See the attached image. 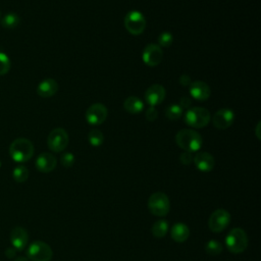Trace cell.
Masks as SVG:
<instances>
[{
    "mask_svg": "<svg viewBox=\"0 0 261 261\" xmlns=\"http://www.w3.org/2000/svg\"><path fill=\"white\" fill-rule=\"evenodd\" d=\"M176 145L187 152L199 151L203 145V139L201 135L190 128H184L177 132L175 136Z\"/></svg>",
    "mask_w": 261,
    "mask_h": 261,
    "instance_id": "1",
    "label": "cell"
},
{
    "mask_svg": "<svg viewBox=\"0 0 261 261\" xmlns=\"http://www.w3.org/2000/svg\"><path fill=\"white\" fill-rule=\"evenodd\" d=\"M34 145L33 143L24 138L15 139L9 146L10 157L18 163H23L29 161L34 155Z\"/></svg>",
    "mask_w": 261,
    "mask_h": 261,
    "instance_id": "2",
    "label": "cell"
},
{
    "mask_svg": "<svg viewBox=\"0 0 261 261\" xmlns=\"http://www.w3.org/2000/svg\"><path fill=\"white\" fill-rule=\"evenodd\" d=\"M225 246L230 253H243L248 247V237L246 231L241 227L232 228L225 238Z\"/></svg>",
    "mask_w": 261,
    "mask_h": 261,
    "instance_id": "3",
    "label": "cell"
},
{
    "mask_svg": "<svg viewBox=\"0 0 261 261\" xmlns=\"http://www.w3.org/2000/svg\"><path fill=\"white\" fill-rule=\"evenodd\" d=\"M210 112L203 107H193L187 110L185 114V122L195 128H202L210 122Z\"/></svg>",
    "mask_w": 261,
    "mask_h": 261,
    "instance_id": "4",
    "label": "cell"
},
{
    "mask_svg": "<svg viewBox=\"0 0 261 261\" xmlns=\"http://www.w3.org/2000/svg\"><path fill=\"white\" fill-rule=\"evenodd\" d=\"M148 209L151 214L162 217L168 214L170 210V202L166 194L162 192L153 193L148 199Z\"/></svg>",
    "mask_w": 261,
    "mask_h": 261,
    "instance_id": "5",
    "label": "cell"
},
{
    "mask_svg": "<svg viewBox=\"0 0 261 261\" xmlns=\"http://www.w3.org/2000/svg\"><path fill=\"white\" fill-rule=\"evenodd\" d=\"M52 256L51 247L42 241L33 242L27 250V258L31 261H50Z\"/></svg>",
    "mask_w": 261,
    "mask_h": 261,
    "instance_id": "6",
    "label": "cell"
},
{
    "mask_svg": "<svg viewBox=\"0 0 261 261\" xmlns=\"http://www.w3.org/2000/svg\"><path fill=\"white\" fill-rule=\"evenodd\" d=\"M146 24L145 16L138 10L128 11L124 17V27L126 31L134 36L141 35L145 31Z\"/></svg>",
    "mask_w": 261,
    "mask_h": 261,
    "instance_id": "7",
    "label": "cell"
},
{
    "mask_svg": "<svg viewBox=\"0 0 261 261\" xmlns=\"http://www.w3.org/2000/svg\"><path fill=\"white\" fill-rule=\"evenodd\" d=\"M68 135L62 127H56L50 132L47 138V145L53 152H61L68 145Z\"/></svg>",
    "mask_w": 261,
    "mask_h": 261,
    "instance_id": "8",
    "label": "cell"
},
{
    "mask_svg": "<svg viewBox=\"0 0 261 261\" xmlns=\"http://www.w3.org/2000/svg\"><path fill=\"white\" fill-rule=\"evenodd\" d=\"M230 222V214L225 209H216L208 219L209 229L213 232H220L227 227Z\"/></svg>",
    "mask_w": 261,
    "mask_h": 261,
    "instance_id": "9",
    "label": "cell"
},
{
    "mask_svg": "<svg viewBox=\"0 0 261 261\" xmlns=\"http://www.w3.org/2000/svg\"><path fill=\"white\" fill-rule=\"evenodd\" d=\"M108 115L106 106L101 103H95L91 105L86 111V119L88 123L92 125H99L103 123Z\"/></svg>",
    "mask_w": 261,
    "mask_h": 261,
    "instance_id": "10",
    "label": "cell"
},
{
    "mask_svg": "<svg viewBox=\"0 0 261 261\" xmlns=\"http://www.w3.org/2000/svg\"><path fill=\"white\" fill-rule=\"evenodd\" d=\"M143 61L148 66H157L163 59V52L160 46L155 44L147 45L142 54Z\"/></svg>",
    "mask_w": 261,
    "mask_h": 261,
    "instance_id": "11",
    "label": "cell"
},
{
    "mask_svg": "<svg viewBox=\"0 0 261 261\" xmlns=\"http://www.w3.org/2000/svg\"><path fill=\"white\" fill-rule=\"evenodd\" d=\"M234 120V113L229 108H221L217 110L213 117L212 123L218 129H226L228 128Z\"/></svg>",
    "mask_w": 261,
    "mask_h": 261,
    "instance_id": "12",
    "label": "cell"
},
{
    "mask_svg": "<svg viewBox=\"0 0 261 261\" xmlns=\"http://www.w3.org/2000/svg\"><path fill=\"white\" fill-rule=\"evenodd\" d=\"M165 94L166 92L164 87L159 84H155L150 86L147 89L145 93V99L150 106L155 107L156 105H159L164 100Z\"/></svg>",
    "mask_w": 261,
    "mask_h": 261,
    "instance_id": "13",
    "label": "cell"
},
{
    "mask_svg": "<svg viewBox=\"0 0 261 261\" xmlns=\"http://www.w3.org/2000/svg\"><path fill=\"white\" fill-rule=\"evenodd\" d=\"M29 242L28 231L21 226H15L10 232V243L16 251H22Z\"/></svg>",
    "mask_w": 261,
    "mask_h": 261,
    "instance_id": "14",
    "label": "cell"
},
{
    "mask_svg": "<svg viewBox=\"0 0 261 261\" xmlns=\"http://www.w3.org/2000/svg\"><path fill=\"white\" fill-rule=\"evenodd\" d=\"M56 163H57V160H56L55 156L48 152L41 153L37 157L36 162H35L36 168L39 171L44 172V173L51 172L52 170H54V168L56 167Z\"/></svg>",
    "mask_w": 261,
    "mask_h": 261,
    "instance_id": "15",
    "label": "cell"
},
{
    "mask_svg": "<svg viewBox=\"0 0 261 261\" xmlns=\"http://www.w3.org/2000/svg\"><path fill=\"white\" fill-rule=\"evenodd\" d=\"M193 161L196 167L203 172L211 171L215 165L213 156L208 152H198L195 157H193Z\"/></svg>",
    "mask_w": 261,
    "mask_h": 261,
    "instance_id": "16",
    "label": "cell"
},
{
    "mask_svg": "<svg viewBox=\"0 0 261 261\" xmlns=\"http://www.w3.org/2000/svg\"><path fill=\"white\" fill-rule=\"evenodd\" d=\"M189 88H190V95L198 101H205L210 97V94H211L210 87L204 82H201V81L192 82Z\"/></svg>",
    "mask_w": 261,
    "mask_h": 261,
    "instance_id": "17",
    "label": "cell"
},
{
    "mask_svg": "<svg viewBox=\"0 0 261 261\" xmlns=\"http://www.w3.org/2000/svg\"><path fill=\"white\" fill-rule=\"evenodd\" d=\"M58 91V83L54 79H45L37 87V94L43 98L54 96Z\"/></svg>",
    "mask_w": 261,
    "mask_h": 261,
    "instance_id": "18",
    "label": "cell"
},
{
    "mask_svg": "<svg viewBox=\"0 0 261 261\" xmlns=\"http://www.w3.org/2000/svg\"><path fill=\"white\" fill-rule=\"evenodd\" d=\"M170 236L171 239L176 242V243H184L188 240L189 236H190V229L189 226L185 223L181 222H177L174 223L171 227L170 230Z\"/></svg>",
    "mask_w": 261,
    "mask_h": 261,
    "instance_id": "19",
    "label": "cell"
},
{
    "mask_svg": "<svg viewBox=\"0 0 261 261\" xmlns=\"http://www.w3.org/2000/svg\"><path fill=\"white\" fill-rule=\"evenodd\" d=\"M123 108L130 114L140 113L144 109V102L135 96L127 97L123 102Z\"/></svg>",
    "mask_w": 261,
    "mask_h": 261,
    "instance_id": "20",
    "label": "cell"
},
{
    "mask_svg": "<svg viewBox=\"0 0 261 261\" xmlns=\"http://www.w3.org/2000/svg\"><path fill=\"white\" fill-rule=\"evenodd\" d=\"M1 25L7 30H12L15 29L19 22H20V17L18 16L17 13L15 12H7L1 19Z\"/></svg>",
    "mask_w": 261,
    "mask_h": 261,
    "instance_id": "21",
    "label": "cell"
},
{
    "mask_svg": "<svg viewBox=\"0 0 261 261\" xmlns=\"http://www.w3.org/2000/svg\"><path fill=\"white\" fill-rule=\"evenodd\" d=\"M151 230H152V234L155 238L161 239L165 237V234L168 231V222L164 219H159L153 223Z\"/></svg>",
    "mask_w": 261,
    "mask_h": 261,
    "instance_id": "22",
    "label": "cell"
},
{
    "mask_svg": "<svg viewBox=\"0 0 261 261\" xmlns=\"http://www.w3.org/2000/svg\"><path fill=\"white\" fill-rule=\"evenodd\" d=\"M88 140H89V143L93 147H99L104 142L103 133L98 128H93L90 130V133L88 135Z\"/></svg>",
    "mask_w": 261,
    "mask_h": 261,
    "instance_id": "23",
    "label": "cell"
},
{
    "mask_svg": "<svg viewBox=\"0 0 261 261\" xmlns=\"http://www.w3.org/2000/svg\"><path fill=\"white\" fill-rule=\"evenodd\" d=\"M12 177L16 182H24L29 177V170L23 165H17L12 171Z\"/></svg>",
    "mask_w": 261,
    "mask_h": 261,
    "instance_id": "24",
    "label": "cell"
},
{
    "mask_svg": "<svg viewBox=\"0 0 261 261\" xmlns=\"http://www.w3.org/2000/svg\"><path fill=\"white\" fill-rule=\"evenodd\" d=\"M222 250H223L222 245L216 240H210L205 245V252L208 255H212V256L219 255L222 252Z\"/></svg>",
    "mask_w": 261,
    "mask_h": 261,
    "instance_id": "25",
    "label": "cell"
},
{
    "mask_svg": "<svg viewBox=\"0 0 261 261\" xmlns=\"http://www.w3.org/2000/svg\"><path fill=\"white\" fill-rule=\"evenodd\" d=\"M182 112H184V109L179 105L172 104L166 108L165 115L170 120H177L178 118L181 117Z\"/></svg>",
    "mask_w": 261,
    "mask_h": 261,
    "instance_id": "26",
    "label": "cell"
},
{
    "mask_svg": "<svg viewBox=\"0 0 261 261\" xmlns=\"http://www.w3.org/2000/svg\"><path fill=\"white\" fill-rule=\"evenodd\" d=\"M11 67V61L8 55L0 51V75L6 74Z\"/></svg>",
    "mask_w": 261,
    "mask_h": 261,
    "instance_id": "27",
    "label": "cell"
},
{
    "mask_svg": "<svg viewBox=\"0 0 261 261\" xmlns=\"http://www.w3.org/2000/svg\"><path fill=\"white\" fill-rule=\"evenodd\" d=\"M173 42V36L169 32H163L158 37V46L169 47Z\"/></svg>",
    "mask_w": 261,
    "mask_h": 261,
    "instance_id": "28",
    "label": "cell"
},
{
    "mask_svg": "<svg viewBox=\"0 0 261 261\" xmlns=\"http://www.w3.org/2000/svg\"><path fill=\"white\" fill-rule=\"evenodd\" d=\"M60 162L64 167H70L74 163V155L70 152H65L61 155Z\"/></svg>",
    "mask_w": 261,
    "mask_h": 261,
    "instance_id": "29",
    "label": "cell"
},
{
    "mask_svg": "<svg viewBox=\"0 0 261 261\" xmlns=\"http://www.w3.org/2000/svg\"><path fill=\"white\" fill-rule=\"evenodd\" d=\"M179 161L185 164V165H189L193 162V155L191 152H187L184 151L180 155H179Z\"/></svg>",
    "mask_w": 261,
    "mask_h": 261,
    "instance_id": "30",
    "label": "cell"
},
{
    "mask_svg": "<svg viewBox=\"0 0 261 261\" xmlns=\"http://www.w3.org/2000/svg\"><path fill=\"white\" fill-rule=\"evenodd\" d=\"M157 117H158V112H157L156 108L153 107V106H150L147 109V111H146V118H147V120L155 121L157 119Z\"/></svg>",
    "mask_w": 261,
    "mask_h": 261,
    "instance_id": "31",
    "label": "cell"
},
{
    "mask_svg": "<svg viewBox=\"0 0 261 261\" xmlns=\"http://www.w3.org/2000/svg\"><path fill=\"white\" fill-rule=\"evenodd\" d=\"M192 104V100L190 97L188 96H184L180 98L179 100V106L182 108V109H188Z\"/></svg>",
    "mask_w": 261,
    "mask_h": 261,
    "instance_id": "32",
    "label": "cell"
},
{
    "mask_svg": "<svg viewBox=\"0 0 261 261\" xmlns=\"http://www.w3.org/2000/svg\"><path fill=\"white\" fill-rule=\"evenodd\" d=\"M179 84L184 87H190V85L192 84V81H191V77L190 75L188 74H181L180 77H179Z\"/></svg>",
    "mask_w": 261,
    "mask_h": 261,
    "instance_id": "33",
    "label": "cell"
},
{
    "mask_svg": "<svg viewBox=\"0 0 261 261\" xmlns=\"http://www.w3.org/2000/svg\"><path fill=\"white\" fill-rule=\"evenodd\" d=\"M5 255H6V257H7V258L12 259V258H13V257H15V255H16V250H15L13 247H9V248H7V249H6V251H5Z\"/></svg>",
    "mask_w": 261,
    "mask_h": 261,
    "instance_id": "34",
    "label": "cell"
},
{
    "mask_svg": "<svg viewBox=\"0 0 261 261\" xmlns=\"http://www.w3.org/2000/svg\"><path fill=\"white\" fill-rule=\"evenodd\" d=\"M14 261H29V259L27 257H23V256H20V257H17Z\"/></svg>",
    "mask_w": 261,
    "mask_h": 261,
    "instance_id": "35",
    "label": "cell"
},
{
    "mask_svg": "<svg viewBox=\"0 0 261 261\" xmlns=\"http://www.w3.org/2000/svg\"><path fill=\"white\" fill-rule=\"evenodd\" d=\"M259 128H260V122H258L257 124V128H256V136L257 138L260 140V134H259Z\"/></svg>",
    "mask_w": 261,
    "mask_h": 261,
    "instance_id": "36",
    "label": "cell"
},
{
    "mask_svg": "<svg viewBox=\"0 0 261 261\" xmlns=\"http://www.w3.org/2000/svg\"><path fill=\"white\" fill-rule=\"evenodd\" d=\"M0 19H1V12H0Z\"/></svg>",
    "mask_w": 261,
    "mask_h": 261,
    "instance_id": "37",
    "label": "cell"
},
{
    "mask_svg": "<svg viewBox=\"0 0 261 261\" xmlns=\"http://www.w3.org/2000/svg\"><path fill=\"white\" fill-rule=\"evenodd\" d=\"M0 167H1V161H0Z\"/></svg>",
    "mask_w": 261,
    "mask_h": 261,
    "instance_id": "38",
    "label": "cell"
}]
</instances>
